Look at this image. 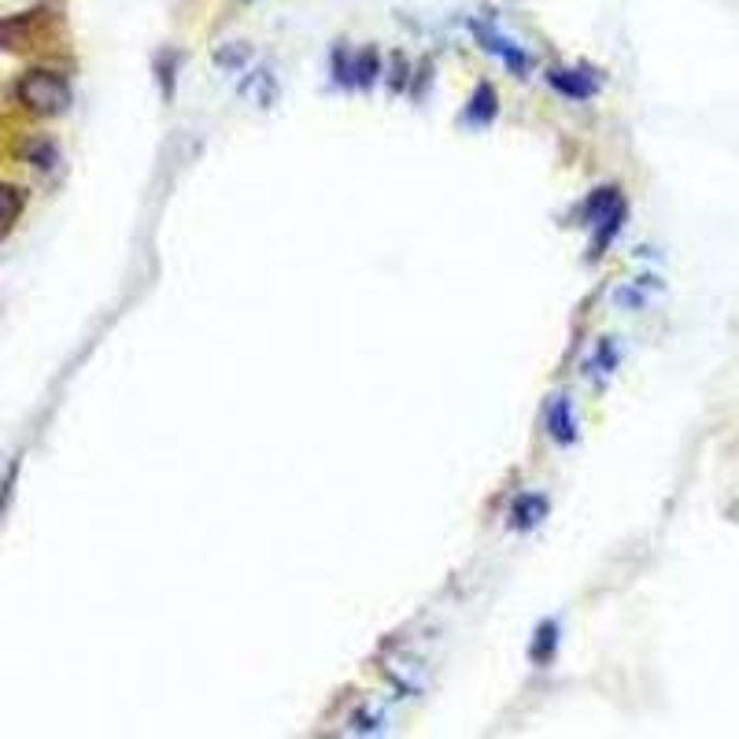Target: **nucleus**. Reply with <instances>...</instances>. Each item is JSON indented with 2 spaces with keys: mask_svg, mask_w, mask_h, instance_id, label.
I'll use <instances>...</instances> for the list:
<instances>
[{
  "mask_svg": "<svg viewBox=\"0 0 739 739\" xmlns=\"http://www.w3.org/2000/svg\"><path fill=\"white\" fill-rule=\"evenodd\" d=\"M589 208H592V222L600 226V233H595V251H603L625 222V200L617 197V189H600Z\"/></svg>",
  "mask_w": 739,
  "mask_h": 739,
  "instance_id": "2",
  "label": "nucleus"
},
{
  "mask_svg": "<svg viewBox=\"0 0 739 739\" xmlns=\"http://www.w3.org/2000/svg\"><path fill=\"white\" fill-rule=\"evenodd\" d=\"M26 156H30V164H34V167H45V170L56 164V148L48 145V141H37V145H30V148H26Z\"/></svg>",
  "mask_w": 739,
  "mask_h": 739,
  "instance_id": "11",
  "label": "nucleus"
},
{
  "mask_svg": "<svg viewBox=\"0 0 739 739\" xmlns=\"http://www.w3.org/2000/svg\"><path fill=\"white\" fill-rule=\"evenodd\" d=\"M19 470H23V455H15V459H12V466H8V473H4V481H0V518H4L8 503H12V495H15V481H19Z\"/></svg>",
  "mask_w": 739,
  "mask_h": 739,
  "instance_id": "10",
  "label": "nucleus"
},
{
  "mask_svg": "<svg viewBox=\"0 0 739 739\" xmlns=\"http://www.w3.org/2000/svg\"><path fill=\"white\" fill-rule=\"evenodd\" d=\"M544 514H548V500H544V495H536V492L518 495V500H514V507H511V525L518 533H529V529H536V525L544 522Z\"/></svg>",
  "mask_w": 739,
  "mask_h": 739,
  "instance_id": "5",
  "label": "nucleus"
},
{
  "mask_svg": "<svg viewBox=\"0 0 739 739\" xmlns=\"http://www.w3.org/2000/svg\"><path fill=\"white\" fill-rule=\"evenodd\" d=\"M548 433L555 444H573L576 440V422H573V407L566 396H555L548 407Z\"/></svg>",
  "mask_w": 739,
  "mask_h": 739,
  "instance_id": "6",
  "label": "nucleus"
},
{
  "mask_svg": "<svg viewBox=\"0 0 739 739\" xmlns=\"http://www.w3.org/2000/svg\"><path fill=\"white\" fill-rule=\"evenodd\" d=\"M26 208V192L8 186V181H0V233H8L15 226V219L23 215Z\"/></svg>",
  "mask_w": 739,
  "mask_h": 739,
  "instance_id": "7",
  "label": "nucleus"
},
{
  "mask_svg": "<svg viewBox=\"0 0 739 739\" xmlns=\"http://www.w3.org/2000/svg\"><path fill=\"white\" fill-rule=\"evenodd\" d=\"M15 97L19 104L37 111V115H59L70 108V86L56 70H26L15 86Z\"/></svg>",
  "mask_w": 739,
  "mask_h": 739,
  "instance_id": "1",
  "label": "nucleus"
},
{
  "mask_svg": "<svg viewBox=\"0 0 739 739\" xmlns=\"http://www.w3.org/2000/svg\"><path fill=\"white\" fill-rule=\"evenodd\" d=\"M555 651H559V625L544 622L540 629H536V640H533V651L529 654H533L536 665H544V662H551Z\"/></svg>",
  "mask_w": 739,
  "mask_h": 739,
  "instance_id": "8",
  "label": "nucleus"
},
{
  "mask_svg": "<svg viewBox=\"0 0 739 739\" xmlns=\"http://www.w3.org/2000/svg\"><path fill=\"white\" fill-rule=\"evenodd\" d=\"M175 64H178V56H175V53H164V56H159V78H164V97H167V100L175 97Z\"/></svg>",
  "mask_w": 739,
  "mask_h": 739,
  "instance_id": "12",
  "label": "nucleus"
},
{
  "mask_svg": "<svg viewBox=\"0 0 739 739\" xmlns=\"http://www.w3.org/2000/svg\"><path fill=\"white\" fill-rule=\"evenodd\" d=\"M473 37L481 42V48H489L492 56H500L514 75H525V70H529V56H525L514 42H507L492 23H473Z\"/></svg>",
  "mask_w": 739,
  "mask_h": 739,
  "instance_id": "3",
  "label": "nucleus"
},
{
  "mask_svg": "<svg viewBox=\"0 0 739 739\" xmlns=\"http://www.w3.org/2000/svg\"><path fill=\"white\" fill-rule=\"evenodd\" d=\"M470 123H489V119L495 115V89L492 86H481L478 93H473V100H470Z\"/></svg>",
  "mask_w": 739,
  "mask_h": 739,
  "instance_id": "9",
  "label": "nucleus"
},
{
  "mask_svg": "<svg viewBox=\"0 0 739 739\" xmlns=\"http://www.w3.org/2000/svg\"><path fill=\"white\" fill-rule=\"evenodd\" d=\"M548 82L570 100H592L595 93H600V78L584 67H573V70L555 67V70H548Z\"/></svg>",
  "mask_w": 739,
  "mask_h": 739,
  "instance_id": "4",
  "label": "nucleus"
}]
</instances>
